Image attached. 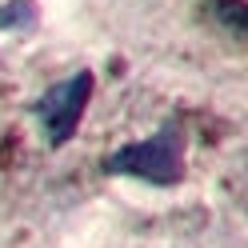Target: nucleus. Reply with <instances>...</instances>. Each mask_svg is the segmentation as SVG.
Returning a JSON list of instances; mask_svg holds the SVG:
<instances>
[{
  "instance_id": "obj_1",
  "label": "nucleus",
  "mask_w": 248,
  "mask_h": 248,
  "mask_svg": "<svg viewBox=\"0 0 248 248\" xmlns=\"http://www.w3.org/2000/svg\"><path fill=\"white\" fill-rule=\"evenodd\" d=\"M104 168L168 188V184H176L184 176V136H180L176 124H168V128H160L156 136H148V140L116 148L112 156L104 160Z\"/></svg>"
},
{
  "instance_id": "obj_2",
  "label": "nucleus",
  "mask_w": 248,
  "mask_h": 248,
  "mask_svg": "<svg viewBox=\"0 0 248 248\" xmlns=\"http://www.w3.org/2000/svg\"><path fill=\"white\" fill-rule=\"evenodd\" d=\"M92 96V72H72L68 80H60L56 88H48L36 104V120L44 124V136L52 144H64L72 140L76 124H80L84 108Z\"/></svg>"
},
{
  "instance_id": "obj_3",
  "label": "nucleus",
  "mask_w": 248,
  "mask_h": 248,
  "mask_svg": "<svg viewBox=\"0 0 248 248\" xmlns=\"http://www.w3.org/2000/svg\"><path fill=\"white\" fill-rule=\"evenodd\" d=\"M32 16H36L32 0H12V4L0 8V28H28Z\"/></svg>"
}]
</instances>
